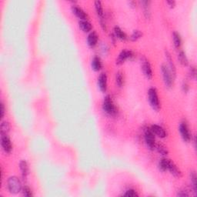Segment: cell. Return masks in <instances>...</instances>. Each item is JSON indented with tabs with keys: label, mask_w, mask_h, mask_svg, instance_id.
Here are the masks:
<instances>
[{
	"label": "cell",
	"mask_w": 197,
	"mask_h": 197,
	"mask_svg": "<svg viewBox=\"0 0 197 197\" xmlns=\"http://www.w3.org/2000/svg\"><path fill=\"white\" fill-rule=\"evenodd\" d=\"M8 188L11 193L17 194L22 191V183L16 177H12L8 179Z\"/></svg>",
	"instance_id": "6da1fadb"
},
{
	"label": "cell",
	"mask_w": 197,
	"mask_h": 197,
	"mask_svg": "<svg viewBox=\"0 0 197 197\" xmlns=\"http://www.w3.org/2000/svg\"><path fill=\"white\" fill-rule=\"evenodd\" d=\"M102 109H103L104 112L108 115H110V116L116 115V109L110 96H107L104 99L103 104H102Z\"/></svg>",
	"instance_id": "7a4b0ae2"
},
{
	"label": "cell",
	"mask_w": 197,
	"mask_h": 197,
	"mask_svg": "<svg viewBox=\"0 0 197 197\" xmlns=\"http://www.w3.org/2000/svg\"><path fill=\"white\" fill-rule=\"evenodd\" d=\"M148 96H149V101H150V105H151L152 108H153L154 110L158 111L160 108V105H159V101L157 92H156V89H154V88H151V89H149Z\"/></svg>",
	"instance_id": "3957f363"
},
{
	"label": "cell",
	"mask_w": 197,
	"mask_h": 197,
	"mask_svg": "<svg viewBox=\"0 0 197 197\" xmlns=\"http://www.w3.org/2000/svg\"><path fill=\"white\" fill-rule=\"evenodd\" d=\"M162 74H163V81H164L165 85L167 86L168 88H170L172 84V74H171L170 71H169V68L166 65H163L161 67Z\"/></svg>",
	"instance_id": "277c9868"
},
{
	"label": "cell",
	"mask_w": 197,
	"mask_h": 197,
	"mask_svg": "<svg viewBox=\"0 0 197 197\" xmlns=\"http://www.w3.org/2000/svg\"><path fill=\"white\" fill-rule=\"evenodd\" d=\"M144 137H145V142L148 148L151 150H154L155 146H156V144H155V136L151 129H146L145 131Z\"/></svg>",
	"instance_id": "5b68a950"
},
{
	"label": "cell",
	"mask_w": 197,
	"mask_h": 197,
	"mask_svg": "<svg viewBox=\"0 0 197 197\" xmlns=\"http://www.w3.org/2000/svg\"><path fill=\"white\" fill-rule=\"evenodd\" d=\"M141 64H142V69L144 75L147 79H151L153 77V70H152L151 65L146 59L142 58L141 59Z\"/></svg>",
	"instance_id": "8992f818"
},
{
	"label": "cell",
	"mask_w": 197,
	"mask_h": 197,
	"mask_svg": "<svg viewBox=\"0 0 197 197\" xmlns=\"http://www.w3.org/2000/svg\"><path fill=\"white\" fill-rule=\"evenodd\" d=\"M179 132H180L181 137L182 139L185 142H190L191 139V135H190V130H189V127L186 123H182L179 125Z\"/></svg>",
	"instance_id": "52a82bcc"
},
{
	"label": "cell",
	"mask_w": 197,
	"mask_h": 197,
	"mask_svg": "<svg viewBox=\"0 0 197 197\" xmlns=\"http://www.w3.org/2000/svg\"><path fill=\"white\" fill-rule=\"evenodd\" d=\"M1 145L2 150L6 153H10L12 150V143H11L10 139L9 138L8 135L1 136Z\"/></svg>",
	"instance_id": "ba28073f"
},
{
	"label": "cell",
	"mask_w": 197,
	"mask_h": 197,
	"mask_svg": "<svg viewBox=\"0 0 197 197\" xmlns=\"http://www.w3.org/2000/svg\"><path fill=\"white\" fill-rule=\"evenodd\" d=\"M132 56V52L131 51L128 50H123L120 52L119 55L117 59H116V64L117 65H121L123 64L125 61L127 59L131 58Z\"/></svg>",
	"instance_id": "9c48e42d"
},
{
	"label": "cell",
	"mask_w": 197,
	"mask_h": 197,
	"mask_svg": "<svg viewBox=\"0 0 197 197\" xmlns=\"http://www.w3.org/2000/svg\"><path fill=\"white\" fill-rule=\"evenodd\" d=\"M72 12L76 16V17L80 19L81 20H87L88 16L87 14L85 12V11H83L81 8L78 7L77 6H73L72 7Z\"/></svg>",
	"instance_id": "30bf717a"
},
{
	"label": "cell",
	"mask_w": 197,
	"mask_h": 197,
	"mask_svg": "<svg viewBox=\"0 0 197 197\" xmlns=\"http://www.w3.org/2000/svg\"><path fill=\"white\" fill-rule=\"evenodd\" d=\"M98 86L102 92H105L107 89V76L105 73H102L98 79Z\"/></svg>",
	"instance_id": "8fae6325"
},
{
	"label": "cell",
	"mask_w": 197,
	"mask_h": 197,
	"mask_svg": "<svg viewBox=\"0 0 197 197\" xmlns=\"http://www.w3.org/2000/svg\"><path fill=\"white\" fill-rule=\"evenodd\" d=\"M152 132L160 138H165L166 137V132L165 129L162 126H158V125H153L151 127Z\"/></svg>",
	"instance_id": "7c38bea8"
},
{
	"label": "cell",
	"mask_w": 197,
	"mask_h": 197,
	"mask_svg": "<svg viewBox=\"0 0 197 197\" xmlns=\"http://www.w3.org/2000/svg\"><path fill=\"white\" fill-rule=\"evenodd\" d=\"M168 170L171 172L172 175H173L176 177H180L182 176L180 170L177 168V166L174 164L173 162H172L171 160H169V166H168Z\"/></svg>",
	"instance_id": "4fadbf2b"
},
{
	"label": "cell",
	"mask_w": 197,
	"mask_h": 197,
	"mask_svg": "<svg viewBox=\"0 0 197 197\" xmlns=\"http://www.w3.org/2000/svg\"><path fill=\"white\" fill-rule=\"evenodd\" d=\"M166 60L168 61V63H169V71H170L171 74L172 75V76L175 78L176 73H177V72H176V67H175V65H174L173 62H172V57H171L170 54H169V52H168V51H166Z\"/></svg>",
	"instance_id": "5bb4252c"
},
{
	"label": "cell",
	"mask_w": 197,
	"mask_h": 197,
	"mask_svg": "<svg viewBox=\"0 0 197 197\" xmlns=\"http://www.w3.org/2000/svg\"><path fill=\"white\" fill-rule=\"evenodd\" d=\"M97 42H98V36L95 32H92L89 35L87 39L88 45L91 47H94L96 45Z\"/></svg>",
	"instance_id": "9a60e30c"
},
{
	"label": "cell",
	"mask_w": 197,
	"mask_h": 197,
	"mask_svg": "<svg viewBox=\"0 0 197 197\" xmlns=\"http://www.w3.org/2000/svg\"><path fill=\"white\" fill-rule=\"evenodd\" d=\"M20 168L23 179H26L29 175V166L25 160H22L20 163Z\"/></svg>",
	"instance_id": "2e32d148"
},
{
	"label": "cell",
	"mask_w": 197,
	"mask_h": 197,
	"mask_svg": "<svg viewBox=\"0 0 197 197\" xmlns=\"http://www.w3.org/2000/svg\"><path fill=\"white\" fill-rule=\"evenodd\" d=\"M142 5V8L144 10V15H145L146 18L150 19V3L151 2L150 1H142L141 2Z\"/></svg>",
	"instance_id": "e0dca14e"
},
{
	"label": "cell",
	"mask_w": 197,
	"mask_h": 197,
	"mask_svg": "<svg viewBox=\"0 0 197 197\" xmlns=\"http://www.w3.org/2000/svg\"><path fill=\"white\" fill-rule=\"evenodd\" d=\"M79 28L83 30L85 33H88V32L91 31L92 29V25L87 20H81L79 23Z\"/></svg>",
	"instance_id": "ac0fdd59"
},
{
	"label": "cell",
	"mask_w": 197,
	"mask_h": 197,
	"mask_svg": "<svg viewBox=\"0 0 197 197\" xmlns=\"http://www.w3.org/2000/svg\"><path fill=\"white\" fill-rule=\"evenodd\" d=\"M114 34L115 36L120 40H126L127 39V36H126V33L118 26H116L114 28Z\"/></svg>",
	"instance_id": "d6986e66"
},
{
	"label": "cell",
	"mask_w": 197,
	"mask_h": 197,
	"mask_svg": "<svg viewBox=\"0 0 197 197\" xmlns=\"http://www.w3.org/2000/svg\"><path fill=\"white\" fill-rule=\"evenodd\" d=\"M102 68V62L99 57H95L92 61V69L96 72H98Z\"/></svg>",
	"instance_id": "ffe728a7"
},
{
	"label": "cell",
	"mask_w": 197,
	"mask_h": 197,
	"mask_svg": "<svg viewBox=\"0 0 197 197\" xmlns=\"http://www.w3.org/2000/svg\"><path fill=\"white\" fill-rule=\"evenodd\" d=\"M169 160L168 159H163L160 160L159 163V168L161 171L165 172V171L168 170V166H169Z\"/></svg>",
	"instance_id": "44dd1931"
},
{
	"label": "cell",
	"mask_w": 197,
	"mask_h": 197,
	"mask_svg": "<svg viewBox=\"0 0 197 197\" xmlns=\"http://www.w3.org/2000/svg\"><path fill=\"white\" fill-rule=\"evenodd\" d=\"M95 8L96 12L98 16L100 17V19L103 18V9H102V2L100 1L95 2Z\"/></svg>",
	"instance_id": "7402d4cb"
},
{
	"label": "cell",
	"mask_w": 197,
	"mask_h": 197,
	"mask_svg": "<svg viewBox=\"0 0 197 197\" xmlns=\"http://www.w3.org/2000/svg\"><path fill=\"white\" fill-rule=\"evenodd\" d=\"M178 59H179V62H180L182 65H185L186 66V65H188V59H187L186 56L185 52H184L183 51H181V52H179V55H178Z\"/></svg>",
	"instance_id": "603a6c76"
},
{
	"label": "cell",
	"mask_w": 197,
	"mask_h": 197,
	"mask_svg": "<svg viewBox=\"0 0 197 197\" xmlns=\"http://www.w3.org/2000/svg\"><path fill=\"white\" fill-rule=\"evenodd\" d=\"M0 129H1V135H8V132L10 130V125L8 122H2Z\"/></svg>",
	"instance_id": "cb8c5ba5"
},
{
	"label": "cell",
	"mask_w": 197,
	"mask_h": 197,
	"mask_svg": "<svg viewBox=\"0 0 197 197\" xmlns=\"http://www.w3.org/2000/svg\"><path fill=\"white\" fill-rule=\"evenodd\" d=\"M172 39H173V43L174 46L176 48H179L181 46V43H182V39H181L180 35L178 33H173L172 34Z\"/></svg>",
	"instance_id": "d4e9b609"
},
{
	"label": "cell",
	"mask_w": 197,
	"mask_h": 197,
	"mask_svg": "<svg viewBox=\"0 0 197 197\" xmlns=\"http://www.w3.org/2000/svg\"><path fill=\"white\" fill-rule=\"evenodd\" d=\"M190 179H191L192 185H193V189L194 190L195 193H197V177L195 172H192L190 174Z\"/></svg>",
	"instance_id": "484cf974"
},
{
	"label": "cell",
	"mask_w": 197,
	"mask_h": 197,
	"mask_svg": "<svg viewBox=\"0 0 197 197\" xmlns=\"http://www.w3.org/2000/svg\"><path fill=\"white\" fill-rule=\"evenodd\" d=\"M156 149H157L158 153H160L161 155H163V156H166L168 154V153H169L166 147L165 146H163V144H158L157 146H156Z\"/></svg>",
	"instance_id": "4316f807"
},
{
	"label": "cell",
	"mask_w": 197,
	"mask_h": 197,
	"mask_svg": "<svg viewBox=\"0 0 197 197\" xmlns=\"http://www.w3.org/2000/svg\"><path fill=\"white\" fill-rule=\"evenodd\" d=\"M116 85L119 86V87H122L123 84V76L122 73L120 72H118L116 73Z\"/></svg>",
	"instance_id": "83f0119b"
},
{
	"label": "cell",
	"mask_w": 197,
	"mask_h": 197,
	"mask_svg": "<svg viewBox=\"0 0 197 197\" xmlns=\"http://www.w3.org/2000/svg\"><path fill=\"white\" fill-rule=\"evenodd\" d=\"M142 33H141L140 31H139V30H135V31L132 33V34L131 35L130 39L133 42L137 41V40L142 37Z\"/></svg>",
	"instance_id": "f1b7e54d"
},
{
	"label": "cell",
	"mask_w": 197,
	"mask_h": 197,
	"mask_svg": "<svg viewBox=\"0 0 197 197\" xmlns=\"http://www.w3.org/2000/svg\"><path fill=\"white\" fill-rule=\"evenodd\" d=\"M22 195L24 196H26V197H30V196H33V193H32L31 190L29 188L28 186H24L22 190Z\"/></svg>",
	"instance_id": "f546056e"
},
{
	"label": "cell",
	"mask_w": 197,
	"mask_h": 197,
	"mask_svg": "<svg viewBox=\"0 0 197 197\" xmlns=\"http://www.w3.org/2000/svg\"><path fill=\"white\" fill-rule=\"evenodd\" d=\"M124 196H128V197H136V196H138L139 195L137 194V192L133 190H129L126 192L125 194H123Z\"/></svg>",
	"instance_id": "4dcf8cb0"
},
{
	"label": "cell",
	"mask_w": 197,
	"mask_h": 197,
	"mask_svg": "<svg viewBox=\"0 0 197 197\" xmlns=\"http://www.w3.org/2000/svg\"><path fill=\"white\" fill-rule=\"evenodd\" d=\"M190 77L193 78V79H196V71L195 67H191L190 69Z\"/></svg>",
	"instance_id": "1f68e13d"
},
{
	"label": "cell",
	"mask_w": 197,
	"mask_h": 197,
	"mask_svg": "<svg viewBox=\"0 0 197 197\" xmlns=\"http://www.w3.org/2000/svg\"><path fill=\"white\" fill-rule=\"evenodd\" d=\"M177 196H182V197L189 196V193L186 190H179V191H178Z\"/></svg>",
	"instance_id": "d6a6232c"
},
{
	"label": "cell",
	"mask_w": 197,
	"mask_h": 197,
	"mask_svg": "<svg viewBox=\"0 0 197 197\" xmlns=\"http://www.w3.org/2000/svg\"><path fill=\"white\" fill-rule=\"evenodd\" d=\"M4 115H5V106H4V104L3 102H1V118L2 119L4 117Z\"/></svg>",
	"instance_id": "836d02e7"
},
{
	"label": "cell",
	"mask_w": 197,
	"mask_h": 197,
	"mask_svg": "<svg viewBox=\"0 0 197 197\" xmlns=\"http://www.w3.org/2000/svg\"><path fill=\"white\" fill-rule=\"evenodd\" d=\"M168 6H169L170 8H173L176 5V2L175 1H167L166 2Z\"/></svg>",
	"instance_id": "e575fe53"
},
{
	"label": "cell",
	"mask_w": 197,
	"mask_h": 197,
	"mask_svg": "<svg viewBox=\"0 0 197 197\" xmlns=\"http://www.w3.org/2000/svg\"><path fill=\"white\" fill-rule=\"evenodd\" d=\"M182 89H183V91L185 92H186L187 91H188L189 86H188V84H187L186 83H183V84H182Z\"/></svg>",
	"instance_id": "d590c367"
}]
</instances>
